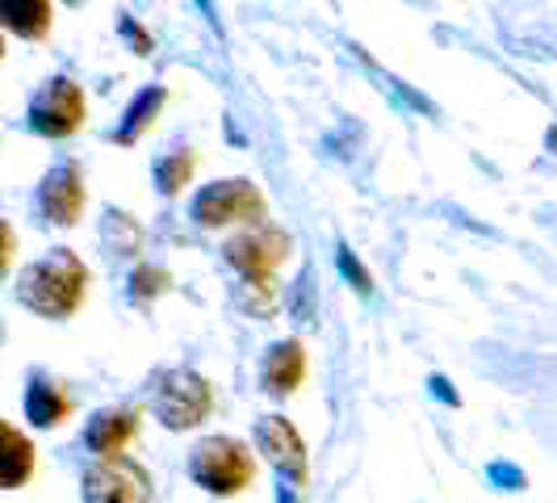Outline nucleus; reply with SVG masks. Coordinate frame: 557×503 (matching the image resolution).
<instances>
[{
  "instance_id": "obj_1",
  "label": "nucleus",
  "mask_w": 557,
  "mask_h": 503,
  "mask_svg": "<svg viewBox=\"0 0 557 503\" xmlns=\"http://www.w3.org/2000/svg\"><path fill=\"white\" fill-rule=\"evenodd\" d=\"M88 294V269L76 252L55 248L42 260H34L26 273L17 278V298L42 319H67L84 307Z\"/></svg>"
},
{
  "instance_id": "obj_2",
  "label": "nucleus",
  "mask_w": 557,
  "mask_h": 503,
  "mask_svg": "<svg viewBox=\"0 0 557 503\" xmlns=\"http://www.w3.org/2000/svg\"><path fill=\"white\" fill-rule=\"evenodd\" d=\"M189 475L210 495H223V500L226 495H244L251 482H256V457L235 437H206L189 453Z\"/></svg>"
},
{
  "instance_id": "obj_3",
  "label": "nucleus",
  "mask_w": 557,
  "mask_h": 503,
  "mask_svg": "<svg viewBox=\"0 0 557 503\" xmlns=\"http://www.w3.org/2000/svg\"><path fill=\"white\" fill-rule=\"evenodd\" d=\"M151 412L164 419L172 432L197 428L201 419H210V412H214V387L201 373H194V369H172L151 391Z\"/></svg>"
},
{
  "instance_id": "obj_4",
  "label": "nucleus",
  "mask_w": 557,
  "mask_h": 503,
  "mask_svg": "<svg viewBox=\"0 0 557 503\" xmlns=\"http://www.w3.org/2000/svg\"><path fill=\"white\" fill-rule=\"evenodd\" d=\"M264 194L251 181H214L194 197V223L201 226H231V223H269Z\"/></svg>"
},
{
  "instance_id": "obj_5",
  "label": "nucleus",
  "mask_w": 557,
  "mask_h": 503,
  "mask_svg": "<svg viewBox=\"0 0 557 503\" xmlns=\"http://www.w3.org/2000/svg\"><path fill=\"white\" fill-rule=\"evenodd\" d=\"M84 126V93L72 76H55L29 101V131L42 139H72Z\"/></svg>"
},
{
  "instance_id": "obj_6",
  "label": "nucleus",
  "mask_w": 557,
  "mask_h": 503,
  "mask_svg": "<svg viewBox=\"0 0 557 503\" xmlns=\"http://www.w3.org/2000/svg\"><path fill=\"white\" fill-rule=\"evenodd\" d=\"M289 235L273 223H260V226H248V231H239L231 244H226V260L244 273V281H269L277 273V265L289 260Z\"/></svg>"
},
{
  "instance_id": "obj_7",
  "label": "nucleus",
  "mask_w": 557,
  "mask_h": 503,
  "mask_svg": "<svg viewBox=\"0 0 557 503\" xmlns=\"http://www.w3.org/2000/svg\"><path fill=\"white\" fill-rule=\"evenodd\" d=\"M256 445H260V453L277 466L281 475L289 478L294 491H307V482H310L307 445H302V437H298V428H294L289 419L285 416L260 419V424H256Z\"/></svg>"
},
{
  "instance_id": "obj_8",
  "label": "nucleus",
  "mask_w": 557,
  "mask_h": 503,
  "mask_svg": "<svg viewBox=\"0 0 557 503\" xmlns=\"http://www.w3.org/2000/svg\"><path fill=\"white\" fill-rule=\"evenodd\" d=\"M84 503H151V482L126 457H113L84 475Z\"/></svg>"
},
{
  "instance_id": "obj_9",
  "label": "nucleus",
  "mask_w": 557,
  "mask_h": 503,
  "mask_svg": "<svg viewBox=\"0 0 557 503\" xmlns=\"http://www.w3.org/2000/svg\"><path fill=\"white\" fill-rule=\"evenodd\" d=\"M38 210L51 226H76L84 210V176L76 164H55L38 185Z\"/></svg>"
},
{
  "instance_id": "obj_10",
  "label": "nucleus",
  "mask_w": 557,
  "mask_h": 503,
  "mask_svg": "<svg viewBox=\"0 0 557 503\" xmlns=\"http://www.w3.org/2000/svg\"><path fill=\"white\" fill-rule=\"evenodd\" d=\"M143 428V412L139 407H110V412H97L84 428V445L92 449L101 462H113L122 457L131 441H139Z\"/></svg>"
},
{
  "instance_id": "obj_11",
  "label": "nucleus",
  "mask_w": 557,
  "mask_h": 503,
  "mask_svg": "<svg viewBox=\"0 0 557 503\" xmlns=\"http://www.w3.org/2000/svg\"><path fill=\"white\" fill-rule=\"evenodd\" d=\"M307 378V344L302 340H281L264 353L260 365V382L273 394H294Z\"/></svg>"
},
{
  "instance_id": "obj_12",
  "label": "nucleus",
  "mask_w": 557,
  "mask_h": 503,
  "mask_svg": "<svg viewBox=\"0 0 557 503\" xmlns=\"http://www.w3.org/2000/svg\"><path fill=\"white\" fill-rule=\"evenodd\" d=\"M26 416L38 424V428H59L63 419L72 416V394L63 391L59 382H47V378H34L26 394Z\"/></svg>"
},
{
  "instance_id": "obj_13",
  "label": "nucleus",
  "mask_w": 557,
  "mask_h": 503,
  "mask_svg": "<svg viewBox=\"0 0 557 503\" xmlns=\"http://www.w3.org/2000/svg\"><path fill=\"white\" fill-rule=\"evenodd\" d=\"M51 4L47 0H4L0 4V17H4V26L13 29V34H22V38H47L51 34Z\"/></svg>"
},
{
  "instance_id": "obj_14",
  "label": "nucleus",
  "mask_w": 557,
  "mask_h": 503,
  "mask_svg": "<svg viewBox=\"0 0 557 503\" xmlns=\"http://www.w3.org/2000/svg\"><path fill=\"white\" fill-rule=\"evenodd\" d=\"M38 466V449L29 437H22L13 424H4V487L17 491Z\"/></svg>"
},
{
  "instance_id": "obj_15",
  "label": "nucleus",
  "mask_w": 557,
  "mask_h": 503,
  "mask_svg": "<svg viewBox=\"0 0 557 503\" xmlns=\"http://www.w3.org/2000/svg\"><path fill=\"white\" fill-rule=\"evenodd\" d=\"M168 101V88H160V84H151V88H143L139 97L131 101V110H126V118H122V126H117V135L113 139L117 143H135L156 122V113L164 110Z\"/></svg>"
},
{
  "instance_id": "obj_16",
  "label": "nucleus",
  "mask_w": 557,
  "mask_h": 503,
  "mask_svg": "<svg viewBox=\"0 0 557 503\" xmlns=\"http://www.w3.org/2000/svg\"><path fill=\"white\" fill-rule=\"evenodd\" d=\"M194 168H197V151H189V147L168 151L164 160L156 164V185H160V194H164V197L181 194V189L194 181Z\"/></svg>"
},
{
  "instance_id": "obj_17",
  "label": "nucleus",
  "mask_w": 557,
  "mask_h": 503,
  "mask_svg": "<svg viewBox=\"0 0 557 503\" xmlns=\"http://www.w3.org/2000/svg\"><path fill=\"white\" fill-rule=\"evenodd\" d=\"M106 244H110L117 256H135L143 248V226L131 219V214H122V210H110V219H106Z\"/></svg>"
},
{
  "instance_id": "obj_18",
  "label": "nucleus",
  "mask_w": 557,
  "mask_h": 503,
  "mask_svg": "<svg viewBox=\"0 0 557 503\" xmlns=\"http://www.w3.org/2000/svg\"><path fill=\"white\" fill-rule=\"evenodd\" d=\"M168 285H172V278H168L164 269H156V265H139V269L131 273V298L151 303V298L168 294Z\"/></svg>"
},
{
  "instance_id": "obj_19",
  "label": "nucleus",
  "mask_w": 557,
  "mask_h": 503,
  "mask_svg": "<svg viewBox=\"0 0 557 503\" xmlns=\"http://www.w3.org/2000/svg\"><path fill=\"white\" fill-rule=\"evenodd\" d=\"M339 269H344V278L352 281V285H357L361 294H369V290H373V281H369V273H364L361 265H357V256H352L348 248H339Z\"/></svg>"
}]
</instances>
